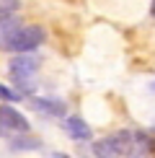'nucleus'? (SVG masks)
<instances>
[{
	"label": "nucleus",
	"instance_id": "423d86ee",
	"mask_svg": "<svg viewBox=\"0 0 155 158\" xmlns=\"http://www.w3.org/2000/svg\"><path fill=\"white\" fill-rule=\"evenodd\" d=\"M65 130H67V135L73 140H90V127L80 117H67L65 119Z\"/></svg>",
	"mask_w": 155,
	"mask_h": 158
},
{
	"label": "nucleus",
	"instance_id": "7ed1b4c3",
	"mask_svg": "<svg viewBox=\"0 0 155 158\" xmlns=\"http://www.w3.org/2000/svg\"><path fill=\"white\" fill-rule=\"evenodd\" d=\"M0 124H3L5 130H13V132H29L26 117L21 114V111H16L13 106H8V104L0 106Z\"/></svg>",
	"mask_w": 155,
	"mask_h": 158
},
{
	"label": "nucleus",
	"instance_id": "9b49d317",
	"mask_svg": "<svg viewBox=\"0 0 155 158\" xmlns=\"http://www.w3.org/2000/svg\"><path fill=\"white\" fill-rule=\"evenodd\" d=\"M16 148H39V140H34V137H23L21 143H16Z\"/></svg>",
	"mask_w": 155,
	"mask_h": 158
},
{
	"label": "nucleus",
	"instance_id": "4468645a",
	"mask_svg": "<svg viewBox=\"0 0 155 158\" xmlns=\"http://www.w3.org/2000/svg\"><path fill=\"white\" fill-rule=\"evenodd\" d=\"M54 158H70V156H65V153H54Z\"/></svg>",
	"mask_w": 155,
	"mask_h": 158
},
{
	"label": "nucleus",
	"instance_id": "9d476101",
	"mask_svg": "<svg viewBox=\"0 0 155 158\" xmlns=\"http://www.w3.org/2000/svg\"><path fill=\"white\" fill-rule=\"evenodd\" d=\"M0 98H5V101H21V94H18V91L5 88V85H0Z\"/></svg>",
	"mask_w": 155,
	"mask_h": 158
},
{
	"label": "nucleus",
	"instance_id": "20e7f679",
	"mask_svg": "<svg viewBox=\"0 0 155 158\" xmlns=\"http://www.w3.org/2000/svg\"><path fill=\"white\" fill-rule=\"evenodd\" d=\"M39 65H42V57L39 55L18 52V57H13L8 68H10V73H16V75H31L34 70H39Z\"/></svg>",
	"mask_w": 155,
	"mask_h": 158
},
{
	"label": "nucleus",
	"instance_id": "f03ea898",
	"mask_svg": "<svg viewBox=\"0 0 155 158\" xmlns=\"http://www.w3.org/2000/svg\"><path fill=\"white\" fill-rule=\"evenodd\" d=\"M132 145H134L132 132H119V135H111V137H103V140H96L93 153L98 158H121L132 150Z\"/></svg>",
	"mask_w": 155,
	"mask_h": 158
},
{
	"label": "nucleus",
	"instance_id": "6e6552de",
	"mask_svg": "<svg viewBox=\"0 0 155 158\" xmlns=\"http://www.w3.org/2000/svg\"><path fill=\"white\" fill-rule=\"evenodd\" d=\"M13 78V83L21 88V94H31L34 91V81H31V75H16V73H10Z\"/></svg>",
	"mask_w": 155,
	"mask_h": 158
},
{
	"label": "nucleus",
	"instance_id": "f257e3e1",
	"mask_svg": "<svg viewBox=\"0 0 155 158\" xmlns=\"http://www.w3.org/2000/svg\"><path fill=\"white\" fill-rule=\"evenodd\" d=\"M44 39H47V34H44L42 26H18L16 31H10L0 39V47L8 52H31Z\"/></svg>",
	"mask_w": 155,
	"mask_h": 158
},
{
	"label": "nucleus",
	"instance_id": "39448f33",
	"mask_svg": "<svg viewBox=\"0 0 155 158\" xmlns=\"http://www.w3.org/2000/svg\"><path fill=\"white\" fill-rule=\"evenodd\" d=\"M29 106L36 111H44V114H54V117H65V111H67V106L60 98H29Z\"/></svg>",
	"mask_w": 155,
	"mask_h": 158
},
{
	"label": "nucleus",
	"instance_id": "f8f14e48",
	"mask_svg": "<svg viewBox=\"0 0 155 158\" xmlns=\"http://www.w3.org/2000/svg\"><path fill=\"white\" fill-rule=\"evenodd\" d=\"M129 158H147V153H145V150H134V153L129 150Z\"/></svg>",
	"mask_w": 155,
	"mask_h": 158
},
{
	"label": "nucleus",
	"instance_id": "ddd939ff",
	"mask_svg": "<svg viewBox=\"0 0 155 158\" xmlns=\"http://www.w3.org/2000/svg\"><path fill=\"white\" fill-rule=\"evenodd\" d=\"M150 16L155 18V0H153V3H150Z\"/></svg>",
	"mask_w": 155,
	"mask_h": 158
},
{
	"label": "nucleus",
	"instance_id": "0eeeda50",
	"mask_svg": "<svg viewBox=\"0 0 155 158\" xmlns=\"http://www.w3.org/2000/svg\"><path fill=\"white\" fill-rule=\"evenodd\" d=\"M18 26H21L18 16H13V13H8V16H0V39H3L5 34H10V31H16Z\"/></svg>",
	"mask_w": 155,
	"mask_h": 158
},
{
	"label": "nucleus",
	"instance_id": "1a4fd4ad",
	"mask_svg": "<svg viewBox=\"0 0 155 158\" xmlns=\"http://www.w3.org/2000/svg\"><path fill=\"white\" fill-rule=\"evenodd\" d=\"M13 10H18V0H0V16H8Z\"/></svg>",
	"mask_w": 155,
	"mask_h": 158
}]
</instances>
